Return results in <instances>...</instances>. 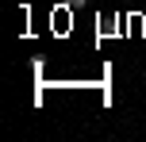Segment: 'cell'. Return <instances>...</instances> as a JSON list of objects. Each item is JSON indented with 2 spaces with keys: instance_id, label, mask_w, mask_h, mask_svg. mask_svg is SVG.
Instances as JSON below:
<instances>
[{
  "instance_id": "6da1fadb",
  "label": "cell",
  "mask_w": 146,
  "mask_h": 142,
  "mask_svg": "<svg viewBox=\"0 0 146 142\" xmlns=\"http://www.w3.org/2000/svg\"><path fill=\"white\" fill-rule=\"evenodd\" d=\"M66 4H69V8H81V4H85V0H66Z\"/></svg>"
}]
</instances>
